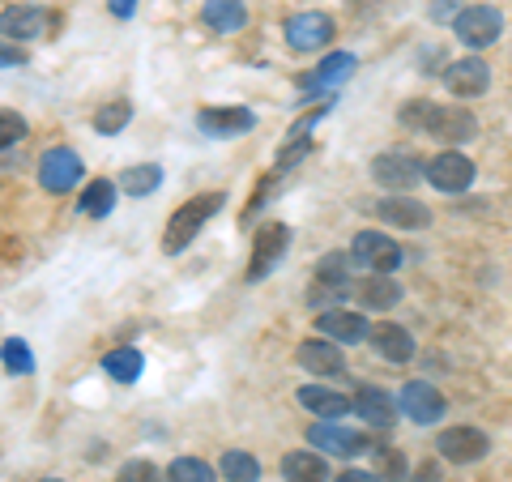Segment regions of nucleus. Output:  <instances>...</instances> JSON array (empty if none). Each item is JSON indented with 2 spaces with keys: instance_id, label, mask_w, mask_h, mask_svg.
Returning a JSON list of instances; mask_svg holds the SVG:
<instances>
[{
  "instance_id": "nucleus-1",
  "label": "nucleus",
  "mask_w": 512,
  "mask_h": 482,
  "mask_svg": "<svg viewBox=\"0 0 512 482\" xmlns=\"http://www.w3.org/2000/svg\"><path fill=\"white\" fill-rule=\"evenodd\" d=\"M397 120H402L406 128H414V133L440 141V146H453V150L478 137V116H474L470 107H448V103H431V99H410Z\"/></svg>"
},
{
  "instance_id": "nucleus-2",
  "label": "nucleus",
  "mask_w": 512,
  "mask_h": 482,
  "mask_svg": "<svg viewBox=\"0 0 512 482\" xmlns=\"http://www.w3.org/2000/svg\"><path fill=\"white\" fill-rule=\"evenodd\" d=\"M222 205H227V197L222 192H201V197H192L188 205H180V210L171 214V222H167V231H163V252L167 256H180L192 239L201 235V227L210 222Z\"/></svg>"
},
{
  "instance_id": "nucleus-3",
  "label": "nucleus",
  "mask_w": 512,
  "mask_h": 482,
  "mask_svg": "<svg viewBox=\"0 0 512 482\" xmlns=\"http://www.w3.org/2000/svg\"><path fill=\"white\" fill-rule=\"evenodd\" d=\"M453 35L461 39V47H470V52H487V47H495L504 35V13L495 5H466L453 13Z\"/></svg>"
},
{
  "instance_id": "nucleus-4",
  "label": "nucleus",
  "mask_w": 512,
  "mask_h": 482,
  "mask_svg": "<svg viewBox=\"0 0 512 482\" xmlns=\"http://www.w3.org/2000/svg\"><path fill=\"white\" fill-rule=\"evenodd\" d=\"M350 256H355V265L367 269V273H397L406 261L402 244H397L389 231H355V239H350Z\"/></svg>"
},
{
  "instance_id": "nucleus-5",
  "label": "nucleus",
  "mask_w": 512,
  "mask_h": 482,
  "mask_svg": "<svg viewBox=\"0 0 512 482\" xmlns=\"http://www.w3.org/2000/svg\"><path fill=\"white\" fill-rule=\"evenodd\" d=\"M372 180L384 188V192H410L427 180V163H419L414 154H402V150H384L372 158Z\"/></svg>"
},
{
  "instance_id": "nucleus-6",
  "label": "nucleus",
  "mask_w": 512,
  "mask_h": 482,
  "mask_svg": "<svg viewBox=\"0 0 512 482\" xmlns=\"http://www.w3.org/2000/svg\"><path fill=\"white\" fill-rule=\"evenodd\" d=\"M436 453H440V461H453V465H478L491 453V436L483 427H470V423L444 427L436 436Z\"/></svg>"
},
{
  "instance_id": "nucleus-7",
  "label": "nucleus",
  "mask_w": 512,
  "mask_h": 482,
  "mask_svg": "<svg viewBox=\"0 0 512 482\" xmlns=\"http://www.w3.org/2000/svg\"><path fill=\"white\" fill-rule=\"evenodd\" d=\"M444 86L453 99L470 103V99H483V94L491 90V64L483 56H461V60H448L444 64Z\"/></svg>"
},
{
  "instance_id": "nucleus-8",
  "label": "nucleus",
  "mask_w": 512,
  "mask_h": 482,
  "mask_svg": "<svg viewBox=\"0 0 512 482\" xmlns=\"http://www.w3.org/2000/svg\"><path fill=\"white\" fill-rule=\"evenodd\" d=\"M355 69H359V60L350 56V52H333V56H325L312 73H303V77H299V90L308 94L303 103H325V99H333V86H342Z\"/></svg>"
},
{
  "instance_id": "nucleus-9",
  "label": "nucleus",
  "mask_w": 512,
  "mask_h": 482,
  "mask_svg": "<svg viewBox=\"0 0 512 482\" xmlns=\"http://www.w3.org/2000/svg\"><path fill=\"white\" fill-rule=\"evenodd\" d=\"M474 180H478V167H474V163H470V158L461 154V150H453V146L440 150V154L427 163V184L436 188V192H448V197H457V192H466Z\"/></svg>"
},
{
  "instance_id": "nucleus-10",
  "label": "nucleus",
  "mask_w": 512,
  "mask_h": 482,
  "mask_svg": "<svg viewBox=\"0 0 512 482\" xmlns=\"http://www.w3.org/2000/svg\"><path fill=\"white\" fill-rule=\"evenodd\" d=\"M397 406H402V414H406L410 423L431 427V423H440L444 414H448V397L431 380H406L402 384V397H397Z\"/></svg>"
},
{
  "instance_id": "nucleus-11",
  "label": "nucleus",
  "mask_w": 512,
  "mask_h": 482,
  "mask_svg": "<svg viewBox=\"0 0 512 482\" xmlns=\"http://www.w3.org/2000/svg\"><path fill=\"white\" fill-rule=\"evenodd\" d=\"M82 158H77L69 146H56V150H47L39 158V184L52 192V197H64V192H73L77 184H82Z\"/></svg>"
},
{
  "instance_id": "nucleus-12",
  "label": "nucleus",
  "mask_w": 512,
  "mask_h": 482,
  "mask_svg": "<svg viewBox=\"0 0 512 482\" xmlns=\"http://www.w3.org/2000/svg\"><path fill=\"white\" fill-rule=\"evenodd\" d=\"M291 248V227L286 222H269V227L256 231V244H252V261H248V282H261L274 273V265Z\"/></svg>"
},
{
  "instance_id": "nucleus-13",
  "label": "nucleus",
  "mask_w": 512,
  "mask_h": 482,
  "mask_svg": "<svg viewBox=\"0 0 512 482\" xmlns=\"http://www.w3.org/2000/svg\"><path fill=\"white\" fill-rule=\"evenodd\" d=\"M333 18L329 13H295V18H286L282 26V39L291 52H320L325 43H333Z\"/></svg>"
},
{
  "instance_id": "nucleus-14",
  "label": "nucleus",
  "mask_w": 512,
  "mask_h": 482,
  "mask_svg": "<svg viewBox=\"0 0 512 482\" xmlns=\"http://www.w3.org/2000/svg\"><path fill=\"white\" fill-rule=\"evenodd\" d=\"M308 444H316L325 457H359V453H372L376 440L359 436V431L338 427V419H320V423L308 427Z\"/></svg>"
},
{
  "instance_id": "nucleus-15",
  "label": "nucleus",
  "mask_w": 512,
  "mask_h": 482,
  "mask_svg": "<svg viewBox=\"0 0 512 482\" xmlns=\"http://www.w3.org/2000/svg\"><path fill=\"white\" fill-rule=\"evenodd\" d=\"M372 210H376V218L389 231H427L431 227V210H427L423 201L406 197V192H389V197L376 201Z\"/></svg>"
},
{
  "instance_id": "nucleus-16",
  "label": "nucleus",
  "mask_w": 512,
  "mask_h": 482,
  "mask_svg": "<svg viewBox=\"0 0 512 482\" xmlns=\"http://www.w3.org/2000/svg\"><path fill=\"white\" fill-rule=\"evenodd\" d=\"M316 333L338 346H359L372 337V325H367V316L355 308H329V312H316Z\"/></svg>"
},
{
  "instance_id": "nucleus-17",
  "label": "nucleus",
  "mask_w": 512,
  "mask_h": 482,
  "mask_svg": "<svg viewBox=\"0 0 512 482\" xmlns=\"http://www.w3.org/2000/svg\"><path fill=\"white\" fill-rule=\"evenodd\" d=\"M47 26H52V13L39 9V5H9V9H0V39H9V43L43 39Z\"/></svg>"
},
{
  "instance_id": "nucleus-18",
  "label": "nucleus",
  "mask_w": 512,
  "mask_h": 482,
  "mask_svg": "<svg viewBox=\"0 0 512 482\" xmlns=\"http://www.w3.org/2000/svg\"><path fill=\"white\" fill-rule=\"evenodd\" d=\"M372 350L384 359V363H410L414 355H419V342H414V333L406 325H393V320H380V325H372Z\"/></svg>"
},
{
  "instance_id": "nucleus-19",
  "label": "nucleus",
  "mask_w": 512,
  "mask_h": 482,
  "mask_svg": "<svg viewBox=\"0 0 512 482\" xmlns=\"http://www.w3.org/2000/svg\"><path fill=\"white\" fill-rule=\"evenodd\" d=\"M299 367L312 376H346V355L338 342H329V337H308V342H299Z\"/></svg>"
},
{
  "instance_id": "nucleus-20",
  "label": "nucleus",
  "mask_w": 512,
  "mask_h": 482,
  "mask_svg": "<svg viewBox=\"0 0 512 482\" xmlns=\"http://www.w3.org/2000/svg\"><path fill=\"white\" fill-rule=\"evenodd\" d=\"M355 414H359L367 427L389 431L397 423V414H402V406L393 401V393L376 389V384H359V389H355Z\"/></svg>"
},
{
  "instance_id": "nucleus-21",
  "label": "nucleus",
  "mask_w": 512,
  "mask_h": 482,
  "mask_svg": "<svg viewBox=\"0 0 512 482\" xmlns=\"http://www.w3.org/2000/svg\"><path fill=\"white\" fill-rule=\"evenodd\" d=\"M197 128L205 137H244L256 128V111H248V107H205L197 116Z\"/></svg>"
},
{
  "instance_id": "nucleus-22",
  "label": "nucleus",
  "mask_w": 512,
  "mask_h": 482,
  "mask_svg": "<svg viewBox=\"0 0 512 482\" xmlns=\"http://www.w3.org/2000/svg\"><path fill=\"white\" fill-rule=\"evenodd\" d=\"M359 299V308H367V312H389V308H397L402 303V282L393 278V273H367L363 282H355V291H350Z\"/></svg>"
},
{
  "instance_id": "nucleus-23",
  "label": "nucleus",
  "mask_w": 512,
  "mask_h": 482,
  "mask_svg": "<svg viewBox=\"0 0 512 482\" xmlns=\"http://www.w3.org/2000/svg\"><path fill=\"white\" fill-rule=\"evenodd\" d=\"M303 410H312L316 419H346V414H355V397H346L338 389H325V384H303L295 393Z\"/></svg>"
},
{
  "instance_id": "nucleus-24",
  "label": "nucleus",
  "mask_w": 512,
  "mask_h": 482,
  "mask_svg": "<svg viewBox=\"0 0 512 482\" xmlns=\"http://www.w3.org/2000/svg\"><path fill=\"white\" fill-rule=\"evenodd\" d=\"M282 478L286 482H325L329 474V457L320 448H295V453L282 457Z\"/></svg>"
},
{
  "instance_id": "nucleus-25",
  "label": "nucleus",
  "mask_w": 512,
  "mask_h": 482,
  "mask_svg": "<svg viewBox=\"0 0 512 482\" xmlns=\"http://www.w3.org/2000/svg\"><path fill=\"white\" fill-rule=\"evenodd\" d=\"M201 22L210 30H218V35H235V30H244L248 9H244V0H205Z\"/></svg>"
},
{
  "instance_id": "nucleus-26",
  "label": "nucleus",
  "mask_w": 512,
  "mask_h": 482,
  "mask_svg": "<svg viewBox=\"0 0 512 482\" xmlns=\"http://www.w3.org/2000/svg\"><path fill=\"white\" fill-rule=\"evenodd\" d=\"M158 184H163V167L158 163H137L120 171V192H128V197H150Z\"/></svg>"
},
{
  "instance_id": "nucleus-27",
  "label": "nucleus",
  "mask_w": 512,
  "mask_h": 482,
  "mask_svg": "<svg viewBox=\"0 0 512 482\" xmlns=\"http://www.w3.org/2000/svg\"><path fill=\"white\" fill-rule=\"evenodd\" d=\"M141 367H146V359H141L137 346H120V350H111V355L103 359V372L111 380H120V384H133L141 376Z\"/></svg>"
},
{
  "instance_id": "nucleus-28",
  "label": "nucleus",
  "mask_w": 512,
  "mask_h": 482,
  "mask_svg": "<svg viewBox=\"0 0 512 482\" xmlns=\"http://www.w3.org/2000/svg\"><path fill=\"white\" fill-rule=\"evenodd\" d=\"M218 474L227 482H261V461L252 453H244V448H231V453H222Z\"/></svg>"
},
{
  "instance_id": "nucleus-29",
  "label": "nucleus",
  "mask_w": 512,
  "mask_h": 482,
  "mask_svg": "<svg viewBox=\"0 0 512 482\" xmlns=\"http://www.w3.org/2000/svg\"><path fill=\"white\" fill-rule=\"evenodd\" d=\"M111 205H116V184L111 180H90L82 192V214L86 218H107Z\"/></svg>"
},
{
  "instance_id": "nucleus-30",
  "label": "nucleus",
  "mask_w": 512,
  "mask_h": 482,
  "mask_svg": "<svg viewBox=\"0 0 512 482\" xmlns=\"http://www.w3.org/2000/svg\"><path fill=\"white\" fill-rule=\"evenodd\" d=\"M128 120H133V103H128V99L103 103L99 111H94V133H103V137H116L120 128H128Z\"/></svg>"
},
{
  "instance_id": "nucleus-31",
  "label": "nucleus",
  "mask_w": 512,
  "mask_h": 482,
  "mask_svg": "<svg viewBox=\"0 0 512 482\" xmlns=\"http://www.w3.org/2000/svg\"><path fill=\"white\" fill-rule=\"evenodd\" d=\"M372 457H376V474L384 482H410V465L397 448H384V444H372Z\"/></svg>"
},
{
  "instance_id": "nucleus-32",
  "label": "nucleus",
  "mask_w": 512,
  "mask_h": 482,
  "mask_svg": "<svg viewBox=\"0 0 512 482\" xmlns=\"http://www.w3.org/2000/svg\"><path fill=\"white\" fill-rule=\"evenodd\" d=\"M167 482H218V474L201 457H175L167 465Z\"/></svg>"
},
{
  "instance_id": "nucleus-33",
  "label": "nucleus",
  "mask_w": 512,
  "mask_h": 482,
  "mask_svg": "<svg viewBox=\"0 0 512 482\" xmlns=\"http://www.w3.org/2000/svg\"><path fill=\"white\" fill-rule=\"evenodd\" d=\"M0 359H5V367L9 372H18V376L35 372V355H30V346L22 342V337H9V342L0 346Z\"/></svg>"
},
{
  "instance_id": "nucleus-34",
  "label": "nucleus",
  "mask_w": 512,
  "mask_h": 482,
  "mask_svg": "<svg viewBox=\"0 0 512 482\" xmlns=\"http://www.w3.org/2000/svg\"><path fill=\"white\" fill-rule=\"evenodd\" d=\"M26 133H30L26 116H18V111H5V107H0V150H9V146H18V141H26Z\"/></svg>"
},
{
  "instance_id": "nucleus-35",
  "label": "nucleus",
  "mask_w": 512,
  "mask_h": 482,
  "mask_svg": "<svg viewBox=\"0 0 512 482\" xmlns=\"http://www.w3.org/2000/svg\"><path fill=\"white\" fill-rule=\"evenodd\" d=\"M116 482H167V470H158L154 461H124L120 465V478Z\"/></svg>"
},
{
  "instance_id": "nucleus-36",
  "label": "nucleus",
  "mask_w": 512,
  "mask_h": 482,
  "mask_svg": "<svg viewBox=\"0 0 512 482\" xmlns=\"http://www.w3.org/2000/svg\"><path fill=\"white\" fill-rule=\"evenodd\" d=\"M18 64H26V52H22L18 43L0 39V69H18Z\"/></svg>"
},
{
  "instance_id": "nucleus-37",
  "label": "nucleus",
  "mask_w": 512,
  "mask_h": 482,
  "mask_svg": "<svg viewBox=\"0 0 512 482\" xmlns=\"http://www.w3.org/2000/svg\"><path fill=\"white\" fill-rule=\"evenodd\" d=\"M410 482H444V465L440 461H423L419 470L410 474Z\"/></svg>"
},
{
  "instance_id": "nucleus-38",
  "label": "nucleus",
  "mask_w": 512,
  "mask_h": 482,
  "mask_svg": "<svg viewBox=\"0 0 512 482\" xmlns=\"http://www.w3.org/2000/svg\"><path fill=\"white\" fill-rule=\"evenodd\" d=\"M333 482H384L376 470H342V474H333Z\"/></svg>"
},
{
  "instance_id": "nucleus-39",
  "label": "nucleus",
  "mask_w": 512,
  "mask_h": 482,
  "mask_svg": "<svg viewBox=\"0 0 512 482\" xmlns=\"http://www.w3.org/2000/svg\"><path fill=\"white\" fill-rule=\"evenodd\" d=\"M111 13H116V18H133V13H137V0H111Z\"/></svg>"
},
{
  "instance_id": "nucleus-40",
  "label": "nucleus",
  "mask_w": 512,
  "mask_h": 482,
  "mask_svg": "<svg viewBox=\"0 0 512 482\" xmlns=\"http://www.w3.org/2000/svg\"><path fill=\"white\" fill-rule=\"evenodd\" d=\"M43 482H60V478H43Z\"/></svg>"
}]
</instances>
